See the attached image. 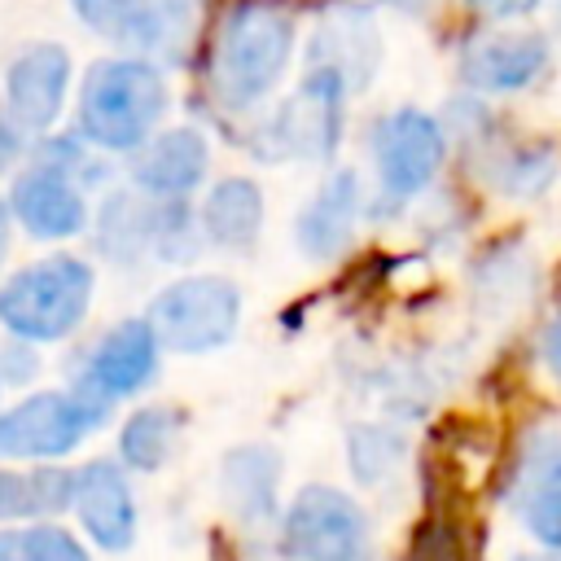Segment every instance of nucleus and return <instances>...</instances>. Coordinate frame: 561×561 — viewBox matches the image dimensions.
Instances as JSON below:
<instances>
[{"label": "nucleus", "mask_w": 561, "mask_h": 561, "mask_svg": "<svg viewBox=\"0 0 561 561\" xmlns=\"http://www.w3.org/2000/svg\"><path fill=\"white\" fill-rule=\"evenodd\" d=\"M294 48V18L276 0H241L219 31L210 83L228 110H245L276 88Z\"/></svg>", "instance_id": "nucleus-1"}, {"label": "nucleus", "mask_w": 561, "mask_h": 561, "mask_svg": "<svg viewBox=\"0 0 561 561\" xmlns=\"http://www.w3.org/2000/svg\"><path fill=\"white\" fill-rule=\"evenodd\" d=\"M167 110L162 75L140 57L96 61L79 92V127L101 149H136Z\"/></svg>", "instance_id": "nucleus-2"}, {"label": "nucleus", "mask_w": 561, "mask_h": 561, "mask_svg": "<svg viewBox=\"0 0 561 561\" xmlns=\"http://www.w3.org/2000/svg\"><path fill=\"white\" fill-rule=\"evenodd\" d=\"M92 302V267L75 254H48L0 285V324L22 342L66 337Z\"/></svg>", "instance_id": "nucleus-3"}, {"label": "nucleus", "mask_w": 561, "mask_h": 561, "mask_svg": "<svg viewBox=\"0 0 561 561\" xmlns=\"http://www.w3.org/2000/svg\"><path fill=\"white\" fill-rule=\"evenodd\" d=\"M237 316H241V294L224 276H184L167 285L149 307V324L158 342L180 355H202L224 346L237 329Z\"/></svg>", "instance_id": "nucleus-4"}, {"label": "nucleus", "mask_w": 561, "mask_h": 561, "mask_svg": "<svg viewBox=\"0 0 561 561\" xmlns=\"http://www.w3.org/2000/svg\"><path fill=\"white\" fill-rule=\"evenodd\" d=\"M285 548L298 561H373V530L351 495L307 486L285 513Z\"/></svg>", "instance_id": "nucleus-5"}, {"label": "nucleus", "mask_w": 561, "mask_h": 561, "mask_svg": "<svg viewBox=\"0 0 561 561\" xmlns=\"http://www.w3.org/2000/svg\"><path fill=\"white\" fill-rule=\"evenodd\" d=\"M75 9L92 31L136 53L184 57L197 31L202 0H75Z\"/></svg>", "instance_id": "nucleus-6"}, {"label": "nucleus", "mask_w": 561, "mask_h": 561, "mask_svg": "<svg viewBox=\"0 0 561 561\" xmlns=\"http://www.w3.org/2000/svg\"><path fill=\"white\" fill-rule=\"evenodd\" d=\"M346 79L337 70L311 66L302 88L276 110L267 123V158H329L342 136V101H346Z\"/></svg>", "instance_id": "nucleus-7"}, {"label": "nucleus", "mask_w": 561, "mask_h": 561, "mask_svg": "<svg viewBox=\"0 0 561 561\" xmlns=\"http://www.w3.org/2000/svg\"><path fill=\"white\" fill-rule=\"evenodd\" d=\"M373 158H377L381 202L399 206L438 175L443 127L421 110H394L373 127Z\"/></svg>", "instance_id": "nucleus-8"}, {"label": "nucleus", "mask_w": 561, "mask_h": 561, "mask_svg": "<svg viewBox=\"0 0 561 561\" xmlns=\"http://www.w3.org/2000/svg\"><path fill=\"white\" fill-rule=\"evenodd\" d=\"M88 430H96V425L70 390L66 394L61 390H39V394L22 399L18 408L0 412V460L66 456L83 443Z\"/></svg>", "instance_id": "nucleus-9"}, {"label": "nucleus", "mask_w": 561, "mask_h": 561, "mask_svg": "<svg viewBox=\"0 0 561 561\" xmlns=\"http://www.w3.org/2000/svg\"><path fill=\"white\" fill-rule=\"evenodd\" d=\"M508 504L530 539L561 548V430H530L513 460Z\"/></svg>", "instance_id": "nucleus-10"}, {"label": "nucleus", "mask_w": 561, "mask_h": 561, "mask_svg": "<svg viewBox=\"0 0 561 561\" xmlns=\"http://www.w3.org/2000/svg\"><path fill=\"white\" fill-rule=\"evenodd\" d=\"M66 83H70V57L57 48V44H35L26 48L13 66H9V79H4V110L0 118L22 131L26 140L35 131H44L61 101H66Z\"/></svg>", "instance_id": "nucleus-11"}, {"label": "nucleus", "mask_w": 561, "mask_h": 561, "mask_svg": "<svg viewBox=\"0 0 561 561\" xmlns=\"http://www.w3.org/2000/svg\"><path fill=\"white\" fill-rule=\"evenodd\" d=\"M75 513H79L83 530L110 552H118L136 539V500H131L123 469L110 460H92V465L75 469Z\"/></svg>", "instance_id": "nucleus-12"}, {"label": "nucleus", "mask_w": 561, "mask_h": 561, "mask_svg": "<svg viewBox=\"0 0 561 561\" xmlns=\"http://www.w3.org/2000/svg\"><path fill=\"white\" fill-rule=\"evenodd\" d=\"M9 210L22 219V228L31 237H44V241L75 237L88 224V206H83L79 184L53 167H31L26 175H18Z\"/></svg>", "instance_id": "nucleus-13"}, {"label": "nucleus", "mask_w": 561, "mask_h": 561, "mask_svg": "<svg viewBox=\"0 0 561 561\" xmlns=\"http://www.w3.org/2000/svg\"><path fill=\"white\" fill-rule=\"evenodd\" d=\"M543 66H548V44L539 35L500 31V35H482L465 48L460 75L478 92H517V88L535 83Z\"/></svg>", "instance_id": "nucleus-14"}, {"label": "nucleus", "mask_w": 561, "mask_h": 561, "mask_svg": "<svg viewBox=\"0 0 561 561\" xmlns=\"http://www.w3.org/2000/svg\"><path fill=\"white\" fill-rule=\"evenodd\" d=\"M158 346L162 342H158V333H153L149 320H123V324H114L92 346V355L83 364V377H92L96 386H105L114 399L118 394H131V390H140L153 377Z\"/></svg>", "instance_id": "nucleus-15"}, {"label": "nucleus", "mask_w": 561, "mask_h": 561, "mask_svg": "<svg viewBox=\"0 0 561 561\" xmlns=\"http://www.w3.org/2000/svg\"><path fill=\"white\" fill-rule=\"evenodd\" d=\"M206 175V140L193 127H175L162 131L158 140H149L131 167V180L149 193V197H184L202 184Z\"/></svg>", "instance_id": "nucleus-16"}, {"label": "nucleus", "mask_w": 561, "mask_h": 561, "mask_svg": "<svg viewBox=\"0 0 561 561\" xmlns=\"http://www.w3.org/2000/svg\"><path fill=\"white\" fill-rule=\"evenodd\" d=\"M359 219V180L355 171H333L320 193L307 202V210L298 215V245L311 259H333L346 250L351 232Z\"/></svg>", "instance_id": "nucleus-17"}, {"label": "nucleus", "mask_w": 561, "mask_h": 561, "mask_svg": "<svg viewBox=\"0 0 561 561\" xmlns=\"http://www.w3.org/2000/svg\"><path fill=\"white\" fill-rule=\"evenodd\" d=\"M377 53H381V44H377V31H373V22H368L364 9H342V13H333V18L320 26V35L311 39V66L337 70L351 92L373 79Z\"/></svg>", "instance_id": "nucleus-18"}, {"label": "nucleus", "mask_w": 561, "mask_h": 561, "mask_svg": "<svg viewBox=\"0 0 561 561\" xmlns=\"http://www.w3.org/2000/svg\"><path fill=\"white\" fill-rule=\"evenodd\" d=\"M75 504V473L57 465L0 469V522H35Z\"/></svg>", "instance_id": "nucleus-19"}, {"label": "nucleus", "mask_w": 561, "mask_h": 561, "mask_svg": "<svg viewBox=\"0 0 561 561\" xmlns=\"http://www.w3.org/2000/svg\"><path fill=\"white\" fill-rule=\"evenodd\" d=\"M263 224V197L254 180H219L202 206V232L224 245V250H241L259 237Z\"/></svg>", "instance_id": "nucleus-20"}, {"label": "nucleus", "mask_w": 561, "mask_h": 561, "mask_svg": "<svg viewBox=\"0 0 561 561\" xmlns=\"http://www.w3.org/2000/svg\"><path fill=\"white\" fill-rule=\"evenodd\" d=\"M276 482H280V460L267 447H241L224 460V491L237 517L245 522H267L276 508Z\"/></svg>", "instance_id": "nucleus-21"}, {"label": "nucleus", "mask_w": 561, "mask_h": 561, "mask_svg": "<svg viewBox=\"0 0 561 561\" xmlns=\"http://www.w3.org/2000/svg\"><path fill=\"white\" fill-rule=\"evenodd\" d=\"M175 412L167 408H145L136 412L123 434H118V451L131 469H158L167 456H171V443H175Z\"/></svg>", "instance_id": "nucleus-22"}, {"label": "nucleus", "mask_w": 561, "mask_h": 561, "mask_svg": "<svg viewBox=\"0 0 561 561\" xmlns=\"http://www.w3.org/2000/svg\"><path fill=\"white\" fill-rule=\"evenodd\" d=\"M0 561H88V552L61 526H22L0 530Z\"/></svg>", "instance_id": "nucleus-23"}, {"label": "nucleus", "mask_w": 561, "mask_h": 561, "mask_svg": "<svg viewBox=\"0 0 561 561\" xmlns=\"http://www.w3.org/2000/svg\"><path fill=\"white\" fill-rule=\"evenodd\" d=\"M399 456H403V438L386 425H364L351 434V469L359 482H377L399 465Z\"/></svg>", "instance_id": "nucleus-24"}, {"label": "nucleus", "mask_w": 561, "mask_h": 561, "mask_svg": "<svg viewBox=\"0 0 561 561\" xmlns=\"http://www.w3.org/2000/svg\"><path fill=\"white\" fill-rule=\"evenodd\" d=\"M552 171H557V158H552V149H543V145H530V149H513V153L500 162V175H495V184H500L504 193L530 197V193L548 188Z\"/></svg>", "instance_id": "nucleus-25"}, {"label": "nucleus", "mask_w": 561, "mask_h": 561, "mask_svg": "<svg viewBox=\"0 0 561 561\" xmlns=\"http://www.w3.org/2000/svg\"><path fill=\"white\" fill-rule=\"evenodd\" d=\"M408 561H465V539L451 517H425L412 535Z\"/></svg>", "instance_id": "nucleus-26"}, {"label": "nucleus", "mask_w": 561, "mask_h": 561, "mask_svg": "<svg viewBox=\"0 0 561 561\" xmlns=\"http://www.w3.org/2000/svg\"><path fill=\"white\" fill-rule=\"evenodd\" d=\"M473 9H482V13H491V18H522V13H530L539 0H469Z\"/></svg>", "instance_id": "nucleus-27"}, {"label": "nucleus", "mask_w": 561, "mask_h": 561, "mask_svg": "<svg viewBox=\"0 0 561 561\" xmlns=\"http://www.w3.org/2000/svg\"><path fill=\"white\" fill-rule=\"evenodd\" d=\"M22 149H26V136H22V131H13V127L0 118V171H4Z\"/></svg>", "instance_id": "nucleus-28"}, {"label": "nucleus", "mask_w": 561, "mask_h": 561, "mask_svg": "<svg viewBox=\"0 0 561 561\" xmlns=\"http://www.w3.org/2000/svg\"><path fill=\"white\" fill-rule=\"evenodd\" d=\"M543 359H548V368L561 377V316L548 324V333H543Z\"/></svg>", "instance_id": "nucleus-29"}, {"label": "nucleus", "mask_w": 561, "mask_h": 561, "mask_svg": "<svg viewBox=\"0 0 561 561\" xmlns=\"http://www.w3.org/2000/svg\"><path fill=\"white\" fill-rule=\"evenodd\" d=\"M4 250H9V206L0 202V259H4Z\"/></svg>", "instance_id": "nucleus-30"}, {"label": "nucleus", "mask_w": 561, "mask_h": 561, "mask_svg": "<svg viewBox=\"0 0 561 561\" xmlns=\"http://www.w3.org/2000/svg\"><path fill=\"white\" fill-rule=\"evenodd\" d=\"M390 4H399V9H416L421 0H390Z\"/></svg>", "instance_id": "nucleus-31"}, {"label": "nucleus", "mask_w": 561, "mask_h": 561, "mask_svg": "<svg viewBox=\"0 0 561 561\" xmlns=\"http://www.w3.org/2000/svg\"><path fill=\"white\" fill-rule=\"evenodd\" d=\"M0 386H4V368H0Z\"/></svg>", "instance_id": "nucleus-32"}]
</instances>
